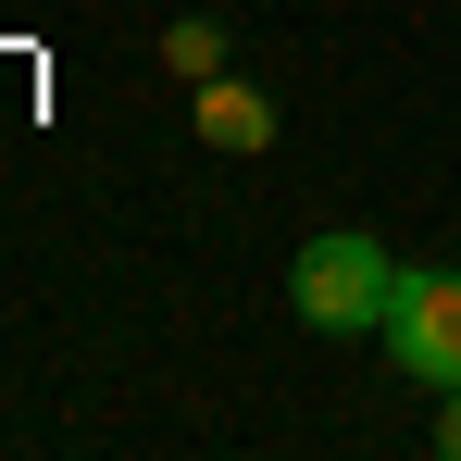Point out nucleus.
<instances>
[{
  "label": "nucleus",
  "mask_w": 461,
  "mask_h": 461,
  "mask_svg": "<svg viewBox=\"0 0 461 461\" xmlns=\"http://www.w3.org/2000/svg\"><path fill=\"white\" fill-rule=\"evenodd\" d=\"M200 138L212 150H275V100L237 87V76H200Z\"/></svg>",
  "instance_id": "nucleus-3"
},
{
  "label": "nucleus",
  "mask_w": 461,
  "mask_h": 461,
  "mask_svg": "<svg viewBox=\"0 0 461 461\" xmlns=\"http://www.w3.org/2000/svg\"><path fill=\"white\" fill-rule=\"evenodd\" d=\"M287 300H300L312 337H386V300H399V249L362 225H324L300 237V262H287Z\"/></svg>",
  "instance_id": "nucleus-1"
},
{
  "label": "nucleus",
  "mask_w": 461,
  "mask_h": 461,
  "mask_svg": "<svg viewBox=\"0 0 461 461\" xmlns=\"http://www.w3.org/2000/svg\"><path fill=\"white\" fill-rule=\"evenodd\" d=\"M162 63H175L187 87H200V76H225V25H212V13H187V25L162 38Z\"/></svg>",
  "instance_id": "nucleus-4"
},
{
  "label": "nucleus",
  "mask_w": 461,
  "mask_h": 461,
  "mask_svg": "<svg viewBox=\"0 0 461 461\" xmlns=\"http://www.w3.org/2000/svg\"><path fill=\"white\" fill-rule=\"evenodd\" d=\"M386 362L411 386H461V275L449 262H399V300H386Z\"/></svg>",
  "instance_id": "nucleus-2"
},
{
  "label": "nucleus",
  "mask_w": 461,
  "mask_h": 461,
  "mask_svg": "<svg viewBox=\"0 0 461 461\" xmlns=\"http://www.w3.org/2000/svg\"><path fill=\"white\" fill-rule=\"evenodd\" d=\"M437 449H449V461H461V386H449V411H437Z\"/></svg>",
  "instance_id": "nucleus-5"
}]
</instances>
